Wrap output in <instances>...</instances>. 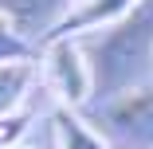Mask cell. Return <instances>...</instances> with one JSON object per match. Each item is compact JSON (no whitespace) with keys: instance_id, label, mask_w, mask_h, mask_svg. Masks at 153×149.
I'll use <instances>...</instances> for the list:
<instances>
[{"instance_id":"obj_1","label":"cell","mask_w":153,"mask_h":149,"mask_svg":"<svg viewBox=\"0 0 153 149\" xmlns=\"http://www.w3.org/2000/svg\"><path fill=\"white\" fill-rule=\"evenodd\" d=\"M43 79L59 94L67 110H79L94 90V71L75 39H47L43 43Z\"/></svg>"},{"instance_id":"obj_2","label":"cell","mask_w":153,"mask_h":149,"mask_svg":"<svg viewBox=\"0 0 153 149\" xmlns=\"http://www.w3.org/2000/svg\"><path fill=\"white\" fill-rule=\"evenodd\" d=\"M102 122H106L110 137H122L130 145H153V90L118 94L102 110Z\"/></svg>"},{"instance_id":"obj_3","label":"cell","mask_w":153,"mask_h":149,"mask_svg":"<svg viewBox=\"0 0 153 149\" xmlns=\"http://www.w3.org/2000/svg\"><path fill=\"white\" fill-rule=\"evenodd\" d=\"M141 0H79V4L59 20L47 39H75L79 32H94V27H110L118 20H126Z\"/></svg>"},{"instance_id":"obj_4","label":"cell","mask_w":153,"mask_h":149,"mask_svg":"<svg viewBox=\"0 0 153 149\" xmlns=\"http://www.w3.org/2000/svg\"><path fill=\"white\" fill-rule=\"evenodd\" d=\"M67 12H71V0H0V16L20 36L32 27H55Z\"/></svg>"},{"instance_id":"obj_5","label":"cell","mask_w":153,"mask_h":149,"mask_svg":"<svg viewBox=\"0 0 153 149\" xmlns=\"http://www.w3.org/2000/svg\"><path fill=\"white\" fill-rule=\"evenodd\" d=\"M51 126H55V145L59 149H114L94 126H86L82 118L67 106H59L51 114Z\"/></svg>"},{"instance_id":"obj_6","label":"cell","mask_w":153,"mask_h":149,"mask_svg":"<svg viewBox=\"0 0 153 149\" xmlns=\"http://www.w3.org/2000/svg\"><path fill=\"white\" fill-rule=\"evenodd\" d=\"M36 71L32 63H0V118H8V114H20V102L27 94V86H32Z\"/></svg>"},{"instance_id":"obj_7","label":"cell","mask_w":153,"mask_h":149,"mask_svg":"<svg viewBox=\"0 0 153 149\" xmlns=\"http://www.w3.org/2000/svg\"><path fill=\"white\" fill-rule=\"evenodd\" d=\"M27 51H32L27 39L0 16V63H20V59H27Z\"/></svg>"},{"instance_id":"obj_8","label":"cell","mask_w":153,"mask_h":149,"mask_svg":"<svg viewBox=\"0 0 153 149\" xmlns=\"http://www.w3.org/2000/svg\"><path fill=\"white\" fill-rule=\"evenodd\" d=\"M27 130V114H8V118H0V149H12Z\"/></svg>"},{"instance_id":"obj_9","label":"cell","mask_w":153,"mask_h":149,"mask_svg":"<svg viewBox=\"0 0 153 149\" xmlns=\"http://www.w3.org/2000/svg\"><path fill=\"white\" fill-rule=\"evenodd\" d=\"M12 149H16V145H12Z\"/></svg>"}]
</instances>
